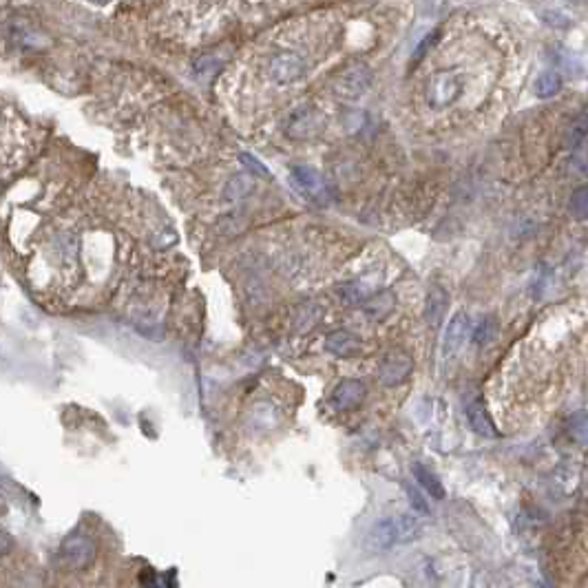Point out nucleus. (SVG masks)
Segmentation results:
<instances>
[{"label":"nucleus","mask_w":588,"mask_h":588,"mask_svg":"<svg viewBox=\"0 0 588 588\" xmlns=\"http://www.w3.org/2000/svg\"><path fill=\"white\" fill-rule=\"evenodd\" d=\"M285 47L274 49L266 56V75L274 84H294L301 82L310 71L308 56L303 51H299V38H301V27H296V31H279Z\"/></svg>","instance_id":"1"},{"label":"nucleus","mask_w":588,"mask_h":588,"mask_svg":"<svg viewBox=\"0 0 588 588\" xmlns=\"http://www.w3.org/2000/svg\"><path fill=\"white\" fill-rule=\"evenodd\" d=\"M460 91H462V82H460L458 73L438 71L429 77L425 98H427V104L431 109H445V107H449V104H453L455 100H458Z\"/></svg>","instance_id":"2"},{"label":"nucleus","mask_w":588,"mask_h":588,"mask_svg":"<svg viewBox=\"0 0 588 588\" xmlns=\"http://www.w3.org/2000/svg\"><path fill=\"white\" fill-rule=\"evenodd\" d=\"M412 370H414V361L407 352L391 349L383 356L381 365H378V381L385 387H398L407 381Z\"/></svg>","instance_id":"3"},{"label":"nucleus","mask_w":588,"mask_h":588,"mask_svg":"<svg viewBox=\"0 0 588 588\" xmlns=\"http://www.w3.org/2000/svg\"><path fill=\"white\" fill-rule=\"evenodd\" d=\"M394 544H398V533H396L394 518H381V520L374 522L368 533H365L363 551L370 553V555H381V553L389 551Z\"/></svg>","instance_id":"4"},{"label":"nucleus","mask_w":588,"mask_h":588,"mask_svg":"<svg viewBox=\"0 0 588 588\" xmlns=\"http://www.w3.org/2000/svg\"><path fill=\"white\" fill-rule=\"evenodd\" d=\"M62 555H64V559H67V564L71 568L82 571V568H89L96 561L98 546H96L93 540L89 538V535L75 533V535H71V538H67L62 542Z\"/></svg>","instance_id":"5"},{"label":"nucleus","mask_w":588,"mask_h":588,"mask_svg":"<svg viewBox=\"0 0 588 588\" xmlns=\"http://www.w3.org/2000/svg\"><path fill=\"white\" fill-rule=\"evenodd\" d=\"M292 181H294V186L303 195H308L310 199H315V202H328L330 199V188H328V184H325L323 175L317 173L315 168L294 166L292 168Z\"/></svg>","instance_id":"6"},{"label":"nucleus","mask_w":588,"mask_h":588,"mask_svg":"<svg viewBox=\"0 0 588 588\" xmlns=\"http://www.w3.org/2000/svg\"><path fill=\"white\" fill-rule=\"evenodd\" d=\"M370 82H372V73L368 67H349L336 77L334 91L345 100H356L368 91Z\"/></svg>","instance_id":"7"},{"label":"nucleus","mask_w":588,"mask_h":588,"mask_svg":"<svg viewBox=\"0 0 588 588\" xmlns=\"http://www.w3.org/2000/svg\"><path fill=\"white\" fill-rule=\"evenodd\" d=\"M325 126V117L319 109H301L292 113L290 122H287V135L294 140H310L321 133Z\"/></svg>","instance_id":"8"},{"label":"nucleus","mask_w":588,"mask_h":588,"mask_svg":"<svg viewBox=\"0 0 588 588\" xmlns=\"http://www.w3.org/2000/svg\"><path fill=\"white\" fill-rule=\"evenodd\" d=\"M469 332H472V321L465 315V312H458L453 315L447 330H445V341H442V356L445 359H453L458 352L462 349V345L467 343Z\"/></svg>","instance_id":"9"},{"label":"nucleus","mask_w":588,"mask_h":588,"mask_svg":"<svg viewBox=\"0 0 588 588\" xmlns=\"http://www.w3.org/2000/svg\"><path fill=\"white\" fill-rule=\"evenodd\" d=\"M365 396H368V389H365V385L361 381H356V378H345V381H341L334 387L332 405L338 412H352L365 400Z\"/></svg>","instance_id":"10"},{"label":"nucleus","mask_w":588,"mask_h":588,"mask_svg":"<svg viewBox=\"0 0 588 588\" xmlns=\"http://www.w3.org/2000/svg\"><path fill=\"white\" fill-rule=\"evenodd\" d=\"M449 308V294L442 285H431L427 292V308H425V319L429 323L431 330H438L442 321H445Z\"/></svg>","instance_id":"11"},{"label":"nucleus","mask_w":588,"mask_h":588,"mask_svg":"<svg viewBox=\"0 0 588 588\" xmlns=\"http://www.w3.org/2000/svg\"><path fill=\"white\" fill-rule=\"evenodd\" d=\"M325 349L330 352V354L338 356V359H352V356H359L363 343L356 334H349V332H332L328 338H325Z\"/></svg>","instance_id":"12"},{"label":"nucleus","mask_w":588,"mask_h":588,"mask_svg":"<svg viewBox=\"0 0 588 588\" xmlns=\"http://www.w3.org/2000/svg\"><path fill=\"white\" fill-rule=\"evenodd\" d=\"M396 308V296L389 290H381L363 301V310L372 321H385Z\"/></svg>","instance_id":"13"},{"label":"nucleus","mask_w":588,"mask_h":588,"mask_svg":"<svg viewBox=\"0 0 588 588\" xmlns=\"http://www.w3.org/2000/svg\"><path fill=\"white\" fill-rule=\"evenodd\" d=\"M467 418H469V425H472V429L476 431V434L485 436V438H495V436H498L493 421L489 418L485 405H482L480 400H474V402L467 405Z\"/></svg>","instance_id":"14"},{"label":"nucleus","mask_w":588,"mask_h":588,"mask_svg":"<svg viewBox=\"0 0 588 588\" xmlns=\"http://www.w3.org/2000/svg\"><path fill=\"white\" fill-rule=\"evenodd\" d=\"M412 474H414V478H416L418 485H421V489H425L434 500H442V498H445V487H442L440 478H438L434 472H431V469H427V467L421 465V462H414V465H412Z\"/></svg>","instance_id":"15"},{"label":"nucleus","mask_w":588,"mask_h":588,"mask_svg":"<svg viewBox=\"0 0 588 588\" xmlns=\"http://www.w3.org/2000/svg\"><path fill=\"white\" fill-rule=\"evenodd\" d=\"M252 190H255V179H252L250 173L246 171V173H239V175L230 177L228 186H226V190H224V197H226L228 202L237 204V202L246 199Z\"/></svg>","instance_id":"16"},{"label":"nucleus","mask_w":588,"mask_h":588,"mask_svg":"<svg viewBox=\"0 0 588 588\" xmlns=\"http://www.w3.org/2000/svg\"><path fill=\"white\" fill-rule=\"evenodd\" d=\"M321 308L319 306H315V303H306V306H301L296 310V315H294V321H292V325H294V330L299 332V334H308L310 330H315V325L321 321Z\"/></svg>","instance_id":"17"},{"label":"nucleus","mask_w":588,"mask_h":588,"mask_svg":"<svg viewBox=\"0 0 588 588\" xmlns=\"http://www.w3.org/2000/svg\"><path fill=\"white\" fill-rule=\"evenodd\" d=\"M394 525H396V533H398V542H414L418 535H421V522L409 513L396 515Z\"/></svg>","instance_id":"18"},{"label":"nucleus","mask_w":588,"mask_h":588,"mask_svg":"<svg viewBox=\"0 0 588 588\" xmlns=\"http://www.w3.org/2000/svg\"><path fill=\"white\" fill-rule=\"evenodd\" d=\"M561 89V77L555 71H546L538 77V82H535V96L538 98H553L559 93Z\"/></svg>","instance_id":"19"},{"label":"nucleus","mask_w":588,"mask_h":588,"mask_svg":"<svg viewBox=\"0 0 588 588\" xmlns=\"http://www.w3.org/2000/svg\"><path fill=\"white\" fill-rule=\"evenodd\" d=\"M495 334H498V321H495V317H485L480 321V325H476L474 341L478 345H487L493 341Z\"/></svg>","instance_id":"20"},{"label":"nucleus","mask_w":588,"mask_h":588,"mask_svg":"<svg viewBox=\"0 0 588 588\" xmlns=\"http://www.w3.org/2000/svg\"><path fill=\"white\" fill-rule=\"evenodd\" d=\"M568 208L575 219H588V186H582L571 195Z\"/></svg>","instance_id":"21"},{"label":"nucleus","mask_w":588,"mask_h":588,"mask_svg":"<svg viewBox=\"0 0 588 588\" xmlns=\"http://www.w3.org/2000/svg\"><path fill=\"white\" fill-rule=\"evenodd\" d=\"M571 436L578 440H588V414H575L568 421Z\"/></svg>","instance_id":"22"},{"label":"nucleus","mask_w":588,"mask_h":588,"mask_svg":"<svg viewBox=\"0 0 588 588\" xmlns=\"http://www.w3.org/2000/svg\"><path fill=\"white\" fill-rule=\"evenodd\" d=\"M239 160H241V164L248 168V173H255V175H259V177H272V173L268 171L266 168V164H261L255 155H250V153H241L239 155Z\"/></svg>","instance_id":"23"},{"label":"nucleus","mask_w":588,"mask_h":588,"mask_svg":"<svg viewBox=\"0 0 588 588\" xmlns=\"http://www.w3.org/2000/svg\"><path fill=\"white\" fill-rule=\"evenodd\" d=\"M405 491H407V495H409V500H412V506L416 508V511H421V513H429V504L425 502V498L421 495V491H418L416 487H412V485H407L405 487Z\"/></svg>","instance_id":"24"},{"label":"nucleus","mask_w":588,"mask_h":588,"mask_svg":"<svg viewBox=\"0 0 588 588\" xmlns=\"http://www.w3.org/2000/svg\"><path fill=\"white\" fill-rule=\"evenodd\" d=\"M7 553H9V535L3 533V555H7Z\"/></svg>","instance_id":"25"},{"label":"nucleus","mask_w":588,"mask_h":588,"mask_svg":"<svg viewBox=\"0 0 588 588\" xmlns=\"http://www.w3.org/2000/svg\"><path fill=\"white\" fill-rule=\"evenodd\" d=\"M98 3H109V0H98Z\"/></svg>","instance_id":"26"}]
</instances>
